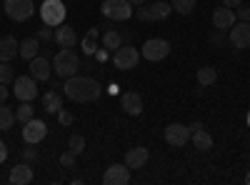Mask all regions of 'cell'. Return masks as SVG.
Segmentation results:
<instances>
[{
    "label": "cell",
    "instance_id": "cell-1",
    "mask_svg": "<svg viewBox=\"0 0 250 185\" xmlns=\"http://www.w3.org/2000/svg\"><path fill=\"white\" fill-rule=\"evenodd\" d=\"M65 95L75 103H93L100 98L103 88L98 80L93 78H85V75H73V78H65V85H62Z\"/></svg>",
    "mask_w": 250,
    "mask_h": 185
},
{
    "label": "cell",
    "instance_id": "cell-2",
    "mask_svg": "<svg viewBox=\"0 0 250 185\" xmlns=\"http://www.w3.org/2000/svg\"><path fill=\"white\" fill-rule=\"evenodd\" d=\"M78 68H80V58L70 48H62L53 58V70L58 78H73V75H78Z\"/></svg>",
    "mask_w": 250,
    "mask_h": 185
},
{
    "label": "cell",
    "instance_id": "cell-3",
    "mask_svg": "<svg viewBox=\"0 0 250 185\" xmlns=\"http://www.w3.org/2000/svg\"><path fill=\"white\" fill-rule=\"evenodd\" d=\"M65 15H68V8L62 0H45L40 5V18H43V25H50V28H58L65 23Z\"/></svg>",
    "mask_w": 250,
    "mask_h": 185
},
{
    "label": "cell",
    "instance_id": "cell-4",
    "mask_svg": "<svg viewBox=\"0 0 250 185\" xmlns=\"http://www.w3.org/2000/svg\"><path fill=\"white\" fill-rule=\"evenodd\" d=\"M5 15L15 23H23V20L35 15V3L33 0H5Z\"/></svg>",
    "mask_w": 250,
    "mask_h": 185
},
{
    "label": "cell",
    "instance_id": "cell-5",
    "mask_svg": "<svg viewBox=\"0 0 250 185\" xmlns=\"http://www.w3.org/2000/svg\"><path fill=\"white\" fill-rule=\"evenodd\" d=\"M100 10L110 20H128V18H133V3L130 0H105V3L100 5Z\"/></svg>",
    "mask_w": 250,
    "mask_h": 185
},
{
    "label": "cell",
    "instance_id": "cell-6",
    "mask_svg": "<svg viewBox=\"0 0 250 185\" xmlns=\"http://www.w3.org/2000/svg\"><path fill=\"white\" fill-rule=\"evenodd\" d=\"M168 55H170V43H168V40H163V38L145 40V45H143V58H145V60L158 63V60L168 58Z\"/></svg>",
    "mask_w": 250,
    "mask_h": 185
},
{
    "label": "cell",
    "instance_id": "cell-7",
    "mask_svg": "<svg viewBox=\"0 0 250 185\" xmlns=\"http://www.w3.org/2000/svg\"><path fill=\"white\" fill-rule=\"evenodd\" d=\"M48 135V125L43 120L38 118H30L28 123H23V140L25 145H38V143H43Z\"/></svg>",
    "mask_w": 250,
    "mask_h": 185
},
{
    "label": "cell",
    "instance_id": "cell-8",
    "mask_svg": "<svg viewBox=\"0 0 250 185\" xmlns=\"http://www.w3.org/2000/svg\"><path fill=\"white\" fill-rule=\"evenodd\" d=\"M13 85H15V98L20 103H30V100L38 98V85H35L33 75H18L13 80Z\"/></svg>",
    "mask_w": 250,
    "mask_h": 185
},
{
    "label": "cell",
    "instance_id": "cell-9",
    "mask_svg": "<svg viewBox=\"0 0 250 185\" xmlns=\"http://www.w3.org/2000/svg\"><path fill=\"white\" fill-rule=\"evenodd\" d=\"M138 60H140V53L135 48H130V45H120L115 50V55H113V63L120 70H133L138 65Z\"/></svg>",
    "mask_w": 250,
    "mask_h": 185
},
{
    "label": "cell",
    "instance_id": "cell-10",
    "mask_svg": "<svg viewBox=\"0 0 250 185\" xmlns=\"http://www.w3.org/2000/svg\"><path fill=\"white\" fill-rule=\"evenodd\" d=\"M228 40H230V45L238 48V50L250 48V23H245V20L235 23V25L230 28V35H228Z\"/></svg>",
    "mask_w": 250,
    "mask_h": 185
},
{
    "label": "cell",
    "instance_id": "cell-11",
    "mask_svg": "<svg viewBox=\"0 0 250 185\" xmlns=\"http://www.w3.org/2000/svg\"><path fill=\"white\" fill-rule=\"evenodd\" d=\"M188 140H190V128H188V125L173 123V125L165 128V143H168V145H173V148H183Z\"/></svg>",
    "mask_w": 250,
    "mask_h": 185
},
{
    "label": "cell",
    "instance_id": "cell-12",
    "mask_svg": "<svg viewBox=\"0 0 250 185\" xmlns=\"http://www.w3.org/2000/svg\"><path fill=\"white\" fill-rule=\"evenodd\" d=\"M103 183H105V185H128V183H130V168H128V165H120V163H115V165L105 168Z\"/></svg>",
    "mask_w": 250,
    "mask_h": 185
},
{
    "label": "cell",
    "instance_id": "cell-13",
    "mask_svg": "<svg viewBox=\"0 0 250 185\" xmlns=\"http://www.w3.org/2000/svg\"><path fill=\"white\" fill-rule=\"evenodd\" d=\"M213 25L220 30V33H225V30H230L233 25H235V10L233 8H218L215 13H213Z\"/></svg>",
    "mask_w": 250,
    "mask_h": 185
},
{
    "label": "cell",
    "instance_id": "cell-14",
    "mask_svg": "<svg viewBox=\"0 0 250 185\" xmlns=\"http://www.w3.org/2000/svg\"><path fill=\"white\" fill-rule=\"evenodd\" d=\"M50 73H53V63H50L48 58L35 55V58L30 60V75H33L35 80H48Z\"/></svg>",
    "mask_w": 250,
    "mask_h": 185
},
{
    "label": "cell",
    "instance_id": "cell-15",
    "mask_svg": "<svg viewBox=\"0 0 250 185\" xmlns=\"http://www.w3.org/2000/svg\"><path fill=\"white\" fill-rule=\"evenodd\" d=\"M55 43L60 45V48H73L75 43H78V33H75V28H70V25H58L55 28Z\"/></svg>",
    "mask_w": 250,
    "mask_h": 185
},
{
    "label": "cell",
    "instance_id": "cell-16",
    "mask_svg": "<svg viewBox=\"0 0 250 185\" xmlns=\"http://www.w3.org/2000/svg\"><path fill=\"white\" fill-rule=\"evenodd\" d=\"M10 185H28L33 183V168H30V163H20V165H15L10 170Z\"/></svg>",
    "mask_w": 250,
    "mask_h": 185
},
{
    "label": "cell",
    "instance_id": "cell-17",
    "mask_svg": "<svg viewBox=\"0 0 250 185\" xmlns=\"http://www.w3.org/2000/svg\"><path fill=\"white\" fill-rule=\"evenodd\" d=\"M148 158H150V153H148V148H130L128 153H125V165L128 168H145V163H148Z\"/></svg>",
    "mask_w": 250,
    "mask_h": 185
},
{
    "label": "cell",
    "instance_id": "cell-18",
    "mask_svg": "<svg viewBox=\"0 0 250 185\" xmlns=\"http://www.w3.org/2000/svg\"><path fill=\"white\" fill-rule=\"evenodd\" d=\"M18 50H20V43L13 35H5L3 40H0V63H10V60L18 55Z\"/></svg>",
    "mask_w": 250,
    "mask_h": 185
},
{
    "label": "cell",
    "instance_id": "cell-19",
    "mask_svg": "<svg viewBox=\"0 0 250 185\" xmlns=\"http://www.w3.org/2000/svg\"><path fill=\"white\" fill-rule=\"evenodd\" d=\"M123 110L128 115H140L143 113V100L138 93H125L123 95Z\"/></svg>",
    "mask_w": 250,
    "mask_h": 185
},
{
    "label": "cell",
    "instance_id": "cell-20",
    "mask_svg": "<svg viewBox=\"0 0 250 185\" xmlns=\"http://www.w3.org/2000/svg\"><path fill=\"white\" fill-rule=\"evenodd\" d=\"M38 53H40V40L38 38H25L23 43H20V50H18V55L23 60H33Z\"/></svg>",
    "mask_w": 250,
    "mask_h": 185
},
{
    "label": "cell",
    "instance_id": "cell-21",
    "mask_svg": "<svg viewBox=\"0 0 250 185\" xmlns=\"http://www.w3.org/2000/svg\"><path fill=\"white\" fill-rule=\"evenodd\" d=\"M148 13H150V20H165L173 13V5L168 3V0H158V3L148 5Z\"/></svg>",
    "mask_w": 250,
    "mask_h": 185
},
{
    "label": "cell",
    "instance_id": "cell-22",
    "mask_svg": "<svg viewBox=\"0 0 250 185\" xmlns=\"http://www.w3.org/2000/svg\"><path fill=\"white\" fill-rule=\"evenodd\" d=\"M190 140H193V145H195L198 150H203V153H208V150L213 148V135L205 133L203 128L195 130V133H190Z\"/></svg>",
    "mask_w": 250,
    "mask_h": 185
},
{
    "label": "cell",
    "instance_id": "cell-23",
    "mask_svg": "<svg viewBox=\"0 0 250 185\" xmlns=\"http://www.w3.org/2000/svg\"><path fill=\"white\" fill-rule=\"evenodd\" d=\"M43 108H45V113L58 115V110L62 108V98H60V93H58V90H50V93H45V95H43Z\"/></svg>",
    "mask_w": 250,
    "mask_h": 185
},
{
    "label": "cell",
    "instance_id": "cell-24",
    "mask_svg": "<svg viewBox=\"0 0 250 185\" xmlns=\"http://www.w3.org/2000/svg\"><path fill=\"white\" fill-rule=\"evenodd\" d=\"M215 80H218V70L215 68H210V65L198 68V83H200V88H210Z\"/></svg>",
    "mask_w": 250,
    "mask_h": 185
},
{
    "label": "cell",
    "instance_id": "cell-25",
    "mask_svg": "<svg viewBox=\"0 0 250 185\" xmlns=\"http://www.w3.org/2000/svg\"><path fill=\"white\" fill-rule=\"evenodd\" d=\"M98 28H90L88 33H85V38H83V53L85 55H95V50H98Z\"/></svg>",
    "mask_w": 250,
    "mask_h": 185
},
{
    "label": "cell",
    "instance_id": "cell-26",
    "mask_svg": "<svg viewBox=\"0 0 250 185\" xmlns=\"http://www.w3.org/2000/svg\"><path fill=\"white\" fill-rule=\"evenodd\" d=\"M123 45V35L118 30H108L105 35H103V48L105 50H118Z\"/></svg>",
    "mask_w": 250,
    "mask_h": 185
},
{
    "label": "cell",
    "instance_id": "cell-27",
    "mask_svg": "<svg viewBox=\"0 0 250 185\" xmlns=\"http://www.w3.org/2000/svg\"><path fill=\"white\" fill-rule=\"evenodd\" d=\"M13 123H15V113L3 103V105H0V130H10Z\"/></svg>",
    "mask_w": 250,
    "mask_h": 185
},
{
    "label": "cell",
    "instance_id": "cell-28",
    "mask_svg": "<svg viewBox=\"0 0 250 185\" xmlns=\"http://www.w3.org/2000/svg\"><path fill=\"white\" fill-rule=\"evenodd\" d=\"M170 5H173V10L180 13V15H190V13L195 10V0H170Z\"/></svg>",
    "mask_w": 250,
    "mask_h": 185
},
{
    "label": "cell",
    "instance_id": "cell-29",
    "mask_svg": "<svg viewBox=\"0 0 250 185\" xmlns=\"http://www.w3.org/2000/svg\"><path fill=\"white\" fill-rule=\"evenodd\" d=\"M30 118H35V108L30 105V103H20V108L15 110V120H20V123H28Z\"/></svg>",
    "mask_w": 250,
    "mask_h": 185
},
{
    "label": "cell",
    "instance_id": "cell-30",
    "mask_svg": "<svg viewBox=\"0 0 250 185\" xmlns=\"http://www.w3.org/2000/svg\"><path fill=\"white\" fill-rule=\"evenodd\" d=\"M68 148H70L75 155H80L83 150H85V138H83V135H70V140H68Z\"/></svg>",
    "mask_w": 250,
    "mask_h": 185
},
{
    "label": "cell",
    "instance_id": "cell-31",
    "mask_svg": "<svg viewBox=\"0 0 250 185\" xmlns=\"http://www.w3.org/2000/svg\"><path fill=\"white\" fill-rule=\"evenodd\" d=\"M15 78H18V75L13 73V68H10L8 63H0V83L8 85V83H13Z\"/></svg>",
    "mask_w": 250,
    "mask_h": 185
},
{
    "label": "cell",
    "instance_id": "cell-32",
    "mask_svg": "<svg viewBox=\"0 0 250 185\" xmlns=\"http://www.w3.org/2000/svg\"><path fill=\"white\" fill-rule=\"evenodd\" d=\"M58 120H60V125H62V128H68V125H73V120H75V118H73V113H68V110H62V108H60V110H58Z\"/></svg>",
    "mask_w": 250,
    "mask_h": 185
},
{
    "label": "cell",
    "instance_id": "cell-33",
    "mask_svg": "<svg viewBox=\"0 0 250 185\" xmlns=\"http://www.w3.org/2000/svg\"><path fill=\"white\" fill-rule=\"evenodd\" d=\"M60 165H62V168H73V165H75V153H73V150L62 153V155H60Z\"/></svg>",
    "mask_w": 250,
    "mask_h": 185
},
{
    "label": "cell",
    "instance_id": "cell-34",
    "mask_svg": "<svg viewBox=\"0 0 250 185\" xmlns=\"http://www.w3.org/2000/svg\"><path fill=\"white\" fill-rule=\"evenodd\" d=\"M235 18L250 23V5H238V8H235Z\"/></svg>",
    "mask_w": 250,
    "mask_h": 185
},
{
    "label": "cell",
    "instance_id": "cell-35",
    "mask_svg": "<svg viewBox=\"0 0 250 185\" xmlns=\"http://www.w3.org/2000/svg\"><path fill=\"white\" fill-rule=\"evenodd\" d=\"M35 38H38V40H45V43H48V40H53V38H55V33L50 30V25H43V28L38 30V35H35Z\"/></svg>",
    "mask_w": 250,
    "mask_h": 185
},
{
    "label": "cell",
    "instance_id": "cell-36",
    "mask_svg": "<svg viewBox=\"0 0 250 185\" xmlns=\"http://www.w3.org/2000/svg\"><path fill=\"white\" fill-rule=\"evenodd\" d=\"M133 15H135L138 20H143V23H148V20H150V13H148V5H145V8H143V5H138V8L133 10Z\"/></svg>",
    "mask_w": 250,
    "mask_h": 185
},
{
    "label": "cell",
    "instance_id": "cell-37",
    "mask_svg": "<svg viewBox=\"0 0 250 185\" xmlns=\"http://www.w3.org/2000/svg\"><path fill=\"white\" fill-rule=\"evenodd\" d=\"M20 158H23L25 163H33V160H38V150L30 145V148H23V153H20Z\"/></svg>",
    "mask_w": 250,
    "mask_h": 185
},
{
    "label": "cell",
    "instance_id": "cell-38",
    "mask_svg": "<svg viewBox=\"0 0 250 185\" xmlns=\"http://www.w3.org/2000/svg\"><path fill=\"white\" fill-rule=\"evenodd\" d=\"M223 5H225V8H233V10H235L238 5H243V0H223Z\"/></svg>",
    "mask_w": 250,
    "mask_h": 185
},
{
    "label": "cell",
    "instance_id": "cell-39",
    "mask_svg": "<svg viewBox=\"0 0 250 185\" xmlns=\"http://www.w3.org/2000/svg\"><path fill=\"white\" fill-rule=\"evenodd\" d=\"M8 160V148H5V143L0 140V163H5Z\"/></svg>",
    "mask_w": 250,
    "mask_h": 185
},
{
    "label": "cell",
    "instance_id": "cell-40",
    "mask_svg": "<svg viewBox=\"0 0 250 185\" xmlns=\"http://www.w3.org/2000/svg\"><path fill=\"white\" fill-rule=\"evenodd\" d=\"M95 58L100 60V63H105V60H108V50H100V48H98V50H95Z\"/></svg>",
    "mask_w": 250,
    "mask_h": 185
},
{
    "label": "cell",
    "instance_id": "cell-41",
    "mask_svg": "<svg viewBox=\"0 0 250 185\" xmlns=\"http://www.w3.org/2000/svg\"><path fill=\"white\" fill-rule=\"evenodd\" d=\"M5 100H8V88H5L3 83H0V105H3Z\"/></svg>",
    "mask_w": 250,
    "mask_h": 185
},
{
    "label": "cell",
    "instance_id": "cell-42",
    "mask_svg": "<svg viewBox=\"0 0 250 185\" xmlns=\"http://www.w3.org/2000/svg\"><path fill=\"white\" fill-rule=\"evenodd\" d=\"M188 128H190V133H195V130H200V128H203V123H200V120H195L193 125H188Z\"/></svg>",
    "mask_w": 250,
    "mask_h": 185
},
{
    "label": "cell",
    "instance_id": "cell-43",
    "mask_svg": "<svg viewBox=\"0 0 250 185\" xmlns=\"http://www.w3.org/2000/svg\"><path fill=\"white\" fill-rule=\"evenodd\" d=\"M243 183H245V185H250V170L245 173V178H243Z\"/></svg>",
    "mask_w": 250,
    "mask_h": 185
},
{
    "label": "cell",
    "instance_id": "cell-44",
    "mask_svg": "<svg viewBox=\"0 0 250 185\" xmlns=\"http://www.w3.org/2000/svg\"><path fill=\"white\" fill-rule=\"evenodd\" d=\"M130 3H133V5H143V3H145V0H130Z\"/></svg>",
    "mask_w": 250,
    "mask_h": 185
},
{
    "label": "cell",
    "instance_id": "cell-45",
    "mask_svg": "<svg viewBox=\"0 0 250 185\" xmlns=\"http://www.w3.org/2000/svg\"><path fill=\"white\" fill-rule=\"evenodd\" d=\"M245 120H248V128H250V110H248V115H245Z\"/></svg>",
    "mask_w": 250,
    "mask_h": 185
}]
</instances>
